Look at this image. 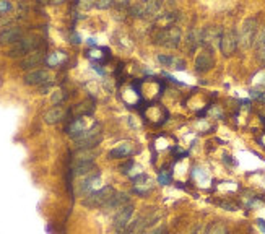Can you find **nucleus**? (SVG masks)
<instances>
[{
    "label": "nucleus",
    "mask_w": 265,
    "mask_h": 234,
    "mask_svg": "<svg viewBox=\"0 0 265 234\" xmlns=\"http://www.w3.org/2000/svg\"><path fill=\"white\" fill-rule=\"evenodd\" d=\"M93 5L96 8H109L114 5V2H111V0H101V2H95Z\"/></svg>",
    "instance_id": "obj_28"
},
{
    "label": "nucleus",
    "mask_w": 265,
    "mask_h": 234,
    "mask_svg": "<svg viewBox=\"0 0 265 234\" xmlns=\"http://www.w3.org/2000/svg\"><path fill=\"white\" fill-rule=\"evenodd\" d=\"M125 205H129V195L124 194V192H116L113 195V199L103 207V210L104 212H113V210H116V213H117L120 208L125 207Z\"/></svg>",
    "instance_id": "obj_15"
},
{
    "label": "nucleus",
    "mask_w": 265,
    "mask_h": 234,
    "mask_svg": "<svg viewBox=\"0 0 265 234\" xmlns=\"http://www.w3.org/2000/svg\"><path fill=\"white\" fill-rule=\"evenodd\" d=\"M181 37H182V33H181L178 26H165V28H158V30L153 33L151 39L155 44L174 49L179 46Z\"/></svg>",
    "instance_id": "obj_1"
},
{
    "label": "nucleus",
    "mask_w": 265,
    "mask_h": 234,
    "mask_svg": "<svg viewBox=\"0 0 265 234\" xmlns=\"http://www.w3.org/2000/svg\"><path fill=\"white\" fill-rule=\"evenodd\" d=\"M117 234H122V233H117Z\"/></svg>",
    "instance_id": "obj_34"
},
{
    "label": "nucleus",
    "mask_w": 265,
    "mask_h": 234,
    "mask_svg": "<svg viewBox=\"0 0 265 234\" xmlns=\"http://www.w3.org/2000/svg\"><path fill=\"white\" fill-rule=\"evenodd\" d=\"M143 234H165V228H163V226H156V228L148 229V231L143 233Z\"/></svg>",
    "instance_id": "obj_30"
},
{
    "label": "nucleus",
    "mask_w": 265,
    "mask_h": 234,
    "mask_svg": "<svg viewBox=\"0 0 265 234\" xmlns=\"http://www.w3.org/2000/svg\"><path fill=\"white\" fill-rule=\"evenodd\" d=\"M23 80L26 85H44L50 80V73L48 70H31L25 75Z\"/></svg>",
    "instance_id": "obj_14"
},
{
    "label": "nucleus",
    "mask_w": 265,
    "mask_h": 234,
    "mask_svg": "<svg viewBox=\"0 0 265 234\" xmlns=\"http://www.w3.org/2000/svg\"><path fill=\"white\" fill-rule=\"evenodd\" d=\"M158 62L171 70H184L185 68V62L181 57H176V55L158 54Z\"/></svg>",
    "instance_id": "obj_16"
},
{
    "label": "nucleus",
    "mask_w": 265,
    "mask_h": 234,
    "mask_svg": "<svg viewBox=\"0 0 265 234\" xmlns=\"http://www.w3.org/2000/svg\"><path fill=\"white\" fill-rule=\"evenodd\" d=\"M187 44L189 49L194 50L197 49L199 46H202V30H192L187 36Z\"/></svg>",
    "instance_id": "obj_22"
},
{
    "label": "nucleus",
    "mask_w": 265,
    "mask_h": 234,
    "mask_svg": "<svg viewBox=\"0 0 265 234\" xmlns=\"http://www.w3.org/2000/svg\"><path fill=\"white\" fill-rule=\"evenodd\" d=\"M12 8L10 2H0V12H8Z\"/></svg>",
    "instance_id": "obj_31"
},
{
    "label": "nucleus",
    "mask_w": 265,
    "mask_h": 234,
    "mask_svg": "<svg viewBox=\"0 0 265 234\" xmlns=\"http://www.w3.org/2000/svg\"><path fill=\"white\" fill-rule=\"evenodd\" d=\"M239 46V36L234 30H228L223 31V36L220 39V50L223 55H231L234 54V50L238 49Z\"/></svg>",
    "instance_id": "obj_9"
},
{
    "label": "nucleus",
    "mask_w": 265,
    "mask_h": 234,
    "mask_svg": "<svg viewBox=\"0 0 265 234\" xmlns=\"http://www.w3.org/2000/svg\"><path fill=\"white\" fill-rule=\"evenodd\" d=\"M95 111V106H93V102L90 101H83L80 104H77L73 107V114L77 117H82V116H90L91 112Z\"/></svg>",
    "instance_id": "obj_23"
},
{
    "label": "nucleus",
    "mask_w": 265,
    "mask_h": 234,
    "mask_svg": "<svg viewBox=\"0 0 265 234\" xmlns=\"http://www.w3.org/2000/svg\"><path fill=\"white\" fill-rule=\"evenodd\" d=\"M158 219H160V217L155 213V210L147 212V213L140 215L135 221H130L129 228L125 229L124 234H143V233H147L148 229H151L153 223H156Z\"/></svg>",
    "instance_id": "obj_3"
},
{
    "label": "nucleus",
    "mask_w": 265,
    "mask_h": 234,
    "mask_svg": "<svg viewBox=\"0 0 265 234\" xmlns=\"http://www.w3.org/2000/svg\"><path fill=\"white\" fill-rule=\"evenodd\" d=\"M41 41L38 37H23L21 41H18L17 44H13L10 49H8L7 55L8 57H21V55H26L34 52L36 49L39 48Z\"/></svg>",
    "instance_id": "obj_5"
},
{
    "label": "nucleus",
    "mask_w": 265,
    "mask_h": 234,
    "mask_svg": "<svg viewBox=\"0 0 265 234\" xmlns=\"http://www.w3.org/2000/svg\"><path fill=\"white\" fill-rule=\"evenodd\" d=\"M60 54H62V52H54V54H50L49 57L46 59V60H48V64H49V65H57V64L60 62V60H62V57H64V55H60Z\"/></svg>",
    "instance_id": "obj_26"
},
{
    "label": "nucleus",
    "mask_w": 265,
    "mask_h": 234,
    "mask_svg": "<svg viewBox=\"0 0 265 234\" xmlns=\"http://www.w3.org/2000/svg\"><path fill=\"white\" fill-rule=\"evenodd\" d=\"M223 36V30L220 26H207L202 30V46H207V49H210V46H213L218 41L220 43Z\"/></svg>",
    "instance_id": "obj_12"
},
{
    "label": "nucleus",
    "mask_w": 265,
    "mask_h": 234,
    "mask_svg": "<svg viewBox=\"0 0 265 234\" xmlns=\"http://www.w3.org/2000/svg\"><path fill=\"white\" fill-rule=\"evenodd\" d=\"M133 210H135V207H133V203H129L125 205L124 208H120L117 213H116L114 217V223L113 226L117 233H125V229L129 228L130 224V219H132V215H133Z\"/></svg>",
    "instance_id": "obj_8"
},
{
    "label": "nucleus",
    "mask_w": 265,
    "mask_h": 234,
    "mask_svg": "<svg viewBox=\"0 0 265 234\" xmlns=\"http://www.w3.org/2000/svg\"><path fill=\"white\" fill-rule=\"evenodd\" d=\"M133 153V145L132 143H120L117 148L111 150L109 151V158L113 160H117V158H127Z\"/></svg>",
    "instance_id": "obj_18"
},
{
    "label": "nucleus",
    "mask_w": 265,
    "mask_h": 234,
    "mask_svg": "<svg viewBox=\"0 0 265 234\" xmlns=\"http://www.w3.org/2000/svg\"><path fill=\"white\" fill-rule=\"evenodd\" d=\"M99 182V172H91V174L85 176V179H83L80 184L77 185V195H80V197H86V195H90L91 192H95V185Z\"/></svg>",
    "instance_id": "obj_10"
},
{
    "label": "nucleus",
    "mask_w": 265,
    "mask_h": 234,
    "mask_svg": "<svg viewBox=\"0 0 265 234\" xmlns=\"http://www.w3.org/2000/svg\"><path fill=\"white\" fill-rule=\"evenodd\" d=\"M264 44H265V23L262 25V28H259L257 36H255V41H254V46H255L257 49L262 48Z\"/></svg>",
    "instance_id": "obj_25"
},
{
    "label": "nucleus",
    "mask_w": 265,
    "mask_h": 234,
    "mask_svg": "<svg viewBox=\"0 0 265 234\" xmlns=\"http://www.w3.org/2000/svg\"><path fill=\"white\" fill-rule=\"evenodd\" d=\"M158 182H160L161 185H166L171 182V174L169 172H161L160 176H158Z\"/></svg>",
    "instance_id": "obj_27"
},
{
    "label": "nucleus",
    "mask_w": 265,
    "mask_h": 234,
    "mask_svg": "<svg viewBox=\"0 0 265 234\" xmlns=\"http://www.w3.org/2000/svg\"><path fill=\"white\" fill-rule=\"evenodd\" d=\"M213 65H215V59H213L212 49H203L202 52L197 55V59H195V70H197L199 73L208 72Z\"/></svg>",
    "instance_id": "obj_11"
},
{
    "label": "nucleus",
    "mask_w": 265,
    "mask_h": 234,
    "mask_svg": "<svg viewBox=\"0 0 265 234\" xmlns=\"http://www.w3.org/2000/svg\"><path fill=\"white\" fill-rule=\"evenodd\" d=\"M116 192L117 190H116L114 187L104 185L103 189L95 190V192H91L90 195H86V197L83 199V205H85L86 208H103L104 205L113 199V195Z\"/></svg>",
    "instance_id": "obj_2"
},
{
    "label": "nucleus",
    "mask_w": 265,
    "mask_h": 234,
    "mask_svg": "<svg viewBox=\"0 0 265 234\" xmlns=\"http://www.w3.org/2000/svg\"><path fill=\"white\" fill-rule=\"evenodd\" d=\"M43 62H44V54L41 52V50H34V52L28 54L26 57L21 59L20 67L28 70V68H33V67H38V65H41Z\"/></svg>",
    "instance_id": "obj_17"
},
{
    "label": "nucleus",
    "mask_w": 265,
    "mask_h": 234,
    "mask_svg": "<svg viewBox=\"0 0 265 234\" xmlns=\"http://www.w3.org/2000/svg\"><path fill=\"white\" fill-rule=\"evenodd\" d=\"M64 116H65V111L62 109V107H59V106L52 107V109H49L44 114V122L46 124H57L64 119Z\"/></svg>",
    "instance_id": "obj_20"
},
{
    "label": "nucleus",
    "mask_w": 265,
    "mask_h": 234,
    "mask_svg": "<svg viewBox=\"0 0 265 234\" xmlns=\"http://www.w3.org/2000/svg\"><path fill=\"white\" fill-rule=\"evenodd\" d=\"M205 234H228V228L223 223L216 221V223H212L210 226L207 228Z\"/></svg>",
    "instance_id": "obj_24"
},
{
    "label": "nucleus",
    "mask_w": 265,
    "mask_h": 234,
    "mask_svg": "<svg viewBox=\"0 0 265 234\" xmlns=\"http://www.w3.org/2000/svg\"><path fill=\"white\" fill-rule=\"evenodd\" d=\"M21 39H23V31L17 26L5 28L3 31H0V44L2 46H5V44L13 46Z\"/></svg>",
    "instance_id": "obj_13"
},
{
    "label": "nucleus",
    "mask_w": 265,
    "mask_h": 234,
    "mask_svg": "<svg viewBox=\"0 0 265 234\" xmlns=\"http://www.w3.org/2000/svg\"><path fill=\"white\" fill-rule=\"evenodd\" d=\"M75 142H77L78 150H93L101 142V125L95 124L91 129L85 130Z\"/></svg>",
    "instance_id": "obj_6"
},
{
    "label": "nucleus",
    "mask_w": 265,
    "mask_h": 234,
    "mask_svg": "<svg viewBox=\"0 0 265 234\" xmlns=\"http://www.w3.org/2000/svg\"><path fill=\"white\" fill-rule=\"evenodd\" d=\"M132 167H133V161H132V160H129V161H127V165H122V166H120V172H124V174H129Z\"/></svg>",
    "instance_id": "obj_29"
},
{
    "label": "nucleus",
    "mask_w": 265,
    "mask_h": 234,
    "mask_svg": "<svg viewBox=\"0 0 265 234\" xmlns=\"http://www.w3.org/2000/svg\"><path fill=\"white\" fill-rule=\"evenodd\" d=\"M257 226H259L260 229H262L264 233H265V221H264V219H260V218L257 219Z\"/></svg>",
    "instance_id": "obj_33"
},
{
    "label": "nucleus",
    "mask_w": 265,
    "mask_h": 234,
    "mask_svg": "<svg viewBox=\"0 0 265 234\" xmlns=\"http://www.w3.org/2000/svg\"><path fill=\"white\" fill-rule=\"evenodd\" d=\"M259 59H260V62L265 64V44L259 49Z\"/></svg>",
    "instance_id": "obj_32"
},
{
    "label": "nucleus",
    "mask_w": 265,
    "mask_h": 234,
    "mask_svg": "<svg viewBox=\"0 0 265 234\" xmlns=\"http://www.w3.org/2000/svg\"><path fill=\"white\" fill-rule=\"evenodd\" d=\"M257 31H259L257 18H248V20L243 23L241 31H239V46L241 48L248 49V48H250V46H254Z\"/></svg>",
    "instance_id": "obj_4"
},
{
    "label": "nucleus",
    "mask_w": 265,
    "mask_h": 234,
    "mask_svg": "<svg viewBox=\"0 0 265 234\" xmlns=\"http://www.w3.org/2000/svg\"><path fill=\"white\" fill-rule=\"evenodd\" d=\"M83 132H85V124H83L82 119H73V122L67 127V134L75 140L80 137Z\"/></svg>",
    "instance_id": "obj_21"
},
{
    "label": "nucleus",
    "mask_w": 265,
    "mask_h": 234,
    "mask_svg": "<svg viewBox=\"0 0 265 234\" xmlns=\"http://www.w3.org/2000/svg\"><path fill=\"white\" fill-rule=\"evenodd\" d=\"M160 2H135L129 5V13L132 17H158L161 10Z\"/></svg>",
    "instance_id": "obj_7"
},
{
    "label": "nucleus",
    "mask_w": 265,
    "mask_h": 234,
    "mask_svg": "<svg viewBox=\"0 0 265 234\" xmlns=\"http://www.w3.org/2000/svg\"><path fill=\"white\" fill-rule=\"evenodd\" d=\"M96 167H95V163L90 161V163H73L72 166V174L73 176H88L91 172H95Z\"/></svg>",
    "instance_id": "obj_19"
}]
</instances>
